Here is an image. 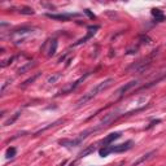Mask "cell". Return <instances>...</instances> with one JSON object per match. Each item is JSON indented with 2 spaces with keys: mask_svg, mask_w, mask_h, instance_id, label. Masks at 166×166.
Listing matches in <instances>:
<instances>
[{
  "mask_svg": "<svg viewBox=\"0 0 166 166\" xmlns=\"http://www.w3.org/2000/svg\"><path fill=\"white\" fill-rule=\"evenodd\" d=\"M113 83H114V79H113V78H108V79H105V80H103V82L97 83L92 90H90L88 92L84 93V95L80 97L79 100H78V101H77V105H78V106H82V105H84V104H87V103L90 101V100H92L96 95H99L100 92H103V91L108 90Z\"/></svg>",
  "mask_w": 166,
  "mask_h": 166,
  "instance_id": "1",
  "label": "cell"
},
{
  "mask_svg": "<svg viewBox=\"0 0 166 166\" xmlns=\"http://www.w3.org/2000/svg\"><path fill=\"white\" fill-rule=\"evenodd\" d=\"M156 55H157V51H153V53H152L151 56L143 58V60L138 61V63L132 64L131 66H129L127 71L129 73H139V74H142L143 71H145L152 65V61H153V57L156 56Z\"/></svg>",
  "mask_w": 166,
  "mask_h": 166,
  "instance_id": "2",
  "label": "cell"
},
{
  "mask_svg": "<svg viewBox=\"0 0 166 166\" xmlns=\"http://www.w3.org/2000/svg\"><path fill=\"white\" fill-rule=\"evenodd\" d=\"M119 116H122V114H119L118 110H114V112H110V113H108V114H105V116H104V118L99 122V125L93 129V131H97V130H101L104 127H106V126H109L110 123L114 122Z\"/></svg>",
  "mask_w": 166,
  "mask_h": 166,
  "instance_id": "3",
  "label": "cell"
},
{
  "mask_svg": "<svg viewBox=\"0 0 166 166\" xmlns=\"http://www.w3.org/2000/svg\"><path fill=\"white\" fill-rule=\"evenodd\" d=\"M32 32V29L30 27H22V29H18V30H14L11 34V38L13 39L16 44H19V43H24L25 38L29 37Z\"/></svg>",
  "mask_w": 166,
  "mask_h": 166,
  "instance_id": "4",
  "label": "cell"
},
{
  "mask_svg": "<svg viewBox=\"0 0 166 166\" xmlns=\"http://www.w3.org/2000/svg\"><path fill=\"white\" fill-rule=\"evenodd\" d=\"M109 152L110 153H122V152H126L129 149L132 148V142L129 140L123 144H118V145H108Z\"/></svg>",
  "mask_w": 166,
  "mask_h": 166,
  "instance_id": "5",
  "label": "cell"
},
{
  "mask_svg": "<svg viewBox=\"0 0 166 166\" xmlns=\"http://www.w3.org/2000/svg\"><path fill=\"white\" fill-rule=\"evenodd\" d=\"M78 13H60V14H52V13H47V17L48 18H52V19H56V21H63V22H66L69 21L70 18L73 17H78Z\"/></svg>",
  "mask_w": 166,
  "mask_h": 166,
  "instance_id": "6",
  "label": "cell"
},
{
  "mask_svg": "<svg viewBox=\"0 0 166 166\" xmlns=\"http://www.w3.org/2000/svg\"><path fill=\"white\" fill-rule=\"evenodd\" d=\"M83 142L82 138H75V139H61V140H58V144H61L63 147H66V148H70V147H78V145H80Z\"/></svg>",
  "mask_w": 166,
  "mask_h": 166,
  "instance_id": "7",
  "label": "cell"
},
{
  "mask_svg": "<svg viewBox=\"0 0 166 166\" xmlns=\"http://www.w3.org/2000/svg\"><path fill=\"white\" fill-rule=\"evenodd\" d=\"M139 84V80H131V82H129V83H126V84H123V86L119 88L118 91H117V96L118 97H122L125 93H127L130 90H132L134 87H136Z\"/></svg>",
  "mask_w": 166,
  "mask_h": 166,
  "instance_id": "8",
  "label": "cell"
},
{
  "mask_svg": "<svg viewBox=\"0 0 166 166\" xmlns=\"http://www.w3.org/2000/svg\"><path fill=\"white\" fill-rule=\"evenodd\" d=\"M88 75H90V73L84 74L83 77H80L79 79H78V80H75V82H74L73 84H70V86L68 87V88H65V90H63V91H61V92L58 93V95H66V93H69V92H71V91H74V90H75L77 87H78V86H79V84H80V82H83V80L86 79V78L88 77Z\"/></svg>",
  "mask_w": 166,
  "mask_h": 166,
  "instance_id": "9",
  "label": "cell"
},
{
  "mask_svg": "<svg viewBox=\"0 0 166 166\" xmlns=\"http://www.w3.org/2000/svg\"><path fill=\"white\" fill-rule=\"evenodd\" d=\"M121 132H112V134H109L108 136H106L105 139H103L101 140V144H103V147H106V145H109V144H112L114 140H117V139H119L121 138Z\"/></svg>",
  "mask_w": 166,
  "mask_h": 166,
  "instance_id": "10",
  "label": "cell"
},
{
  "mask_svg": "<svg viewBox=\"0 0 166 166\" xmlns=\"http://www.w3.org/2000/svg\"><path fill=\"white\" fill-rule=\"evenodd\" d=\"M97 29H99V26H91V27H88V32H87L86 37L82 38L80 40H78L74 45H79V44H82V43H86V42L88 40V39H90L91 37H92V35H95V32H96Z\"/></svg>",
  "mask_w": 166,
  "mask_h": 166,
  "instance_id": "11",
  "label": "cell"
},
{
  "mask_svg": "<svg viewBox=\"0 0 166 166\" xmlns=\"http://www.w3.org/2000/svg\"><path fill=\"white\" fill-rule=\"evenodd\" d=\"M156 155V151H152V152H148V153H145L143 157H140L139 160H136L134 164H132L131 166H138V165H140V164H143L144 161H147V160H149V158H152L153 156Z\"/></svg>",
  "mask_w": 166,
  "mask_h": 166,
  "instance_id": "12",
  "label": "cell"
},
{
  "mask_svg": "<svg viewBox=\"0 0 166 166\" xmlns=\"http://www.w3.org/2000/svg\"><path fill=\"white\" fill-rule=\"evenodd\" d=\"M152 16L156 18V21L157 22H162V21H165L166 19V17H165L164 13H162V11H160V9H157V8L152 9Z\"/></svg>",
  "mask_w": 166,
  "mask_h": 166,
  "instance_id": "13",
  "label": "cell"
},
{
  "mask_svg": "<svg viewBox=\"0 0 166 166\" xmlns=\"http://www.w3.org/2000/svg\"><path fill=\"white\" fill-rule=\"evenodd\" d=\"M56 50H57V40L56 39H52L51 40V45H50V50H48V57L53 56L56 53Z\"/></svg>",
  "mask_w": 166,
  "mask_h": 166,
  "instance_id": "14",
  "label": "cell"
},
{
  "mask_svg": "<svg viewBox=\"0 0 166 166\" xmlns=\"http://www.w3.org/2000/svg\"><path fill=\"white\" fill-rule=\"evenodd\" d=\"M95 151V145H90V147H87L86 149H84V151H82L79 153V156H78V157L79 158H82V157H86L87 155H90V153H92V152Z\"/></svg>",
  "mask_w": 166,
  "mask_h": 166,
  "instance_id": "15",
  "label": "cell"
},
{
  "mask_svg": "<svg viewBox=\"0 0 166 166\" xmlns=\"http://www.w3.org/2000/svg\"><path fill=\"white\" fill-rule=\"evenodd\" d=\"M32 66H35V63H27L26 65H24L22 68H19V69H18V74H24V73H26V71L30 70Z\"/></svg>",
  "mask_w": 166,
  "mask_h": 166,
  "instance_id": "16",
  "label": "cell"
},
{
  "mask_svg": "<svg viewBox=\"0 0 166 166\" xmlns=\"http://www.w3.org/2000/svg\"><path fill=\"white\" fill-rule=\"evenodd\" d=\"M21 14H27V16H31V14H34V11H32L31 8H27V6H22V8H19V11H18Z\"/></svg>",
  "mask_w": 166,
  "mask_h": 166,
  "instance_id": "17",
  "label": "cell"
},
{
  "mask_svg": "<svg viewBox=\"0 0 166 166\" xmlns=\"http://www.w3.org/2000/svg\"><path fill=\"white\" fill-rule=\"evenodd\" d=\"M16 148L14 147H9L8 149H6V152H5V156H6V158H13L16 156Z\"/></svg>",
  "mask_w": 166,
  "mask_h": 166,
  "instance_id": "18",
  "label": "cell"
},
{
  "mask_svg": "<svg viewBox=\"0 0 166 166\" xmlns=\"http://www.w3.org/2000/svg\"><path fill=\"white\" fill-rule=\"evenodd\" d=\"M61 78V74L60 73H56V74H53V75H51L50 78H48V83H56L58 79Z\"/></svg>",
  "mask_w": 166,
  "mask_h": 166,
  "instance_id": "19",
  "label": "cell"
},
{
  "mask_svg": "<svg viewBox=\"0 0 166 166\" xmlns=\"http://www.w3.org/2000/svg\"><path fill=\"white\" fill-rule=\"evenodd\" d=\"M19 114H21V112H19V110H18V112H17V113H14V116H13V117H12V118H9V119H8V121H6V122L4 123V126H9V125H12V123H13V122H14V121H16V119H17V118H18V117H19Z\"/></svg>",
  "mask_w": 166,
  "mask_h": 166,
  "instance_id": "20",
  "label": "cell"
},
{
  "mask_svg": "<svg viewBox=\"0 0 166 166\" xmlns=\"http://www.w3.org/2000/svg\"><path fill=\"white\" fill-rule=\"evenodd\" d=\"M109 153H110V152H109L108 145H106V147H103V148H100V149H99V155L101 156V157H106V156H108Z\"/></svg>",
  "mask_w": 166,
  "mask_h": 166,
  "instance_id": "21",
  "label": "cell"
},
{
  "mask_svg": "<svg viewBox=\"0 0 166 166\" xmlns=\"http://www.w3.org/2000/svg\"><path fill=\"white\" fill-rule=\"evenodd\" d=\"M140 40H143L142 43H144V44H149V43H151V39H149L147 35H142V37H140Z\"/></svg>",
  "mask_w": 166,
  "mask_h": 166,
  "instance_id": "22",
  "label": "cell"
},
{
  "mask_svg": "<svg viewBox=\"0 0 166 166\" xmlns=\"http://www.w3.org/2000/svg\"><path fill=\"white\" fill-rule=\"evenodd\" d=\"M38 75H39V74H37V75H35V77H32V78H30V79H27V80H25V82H24V84H22V86H24V87H25V86H27V84H30L31 82H34V80H35V79H37V77H38Z\"/></svg>",
  "mask_w": 166,
  "mask_h": 166,
  "instance_id": "23",
  "label": "cell"
},
{
  "mask_svg": "<svg viewBox=\"0 0 166 166\" xmlns=\"http://www.w3.org/2000/svg\"><path fill=\"white\" fill-rule=\"evenodd\" d=\"M161 121H160V119H156V121H153V122H151V125H149V126H147V127H145V129H151V127H153V126L156 125V123H160Z\"/></svg>",
  "mask_w": 166,
  "mask_h": 166,
  "instance_id": "24",
  "label": "cell"
},
{
  "mask_svg": "<svg viewBox=\"0 0 166 166\" xmlns=\"http://www.w3.org/2000/svg\"><path fill=\"white\" fill-rule=\"evenodd\" d=\"M84 13H86V14H88V17H90V18H92V19H93V18H96V17H95V14H93V13H91V12L88 11V9H86V11H84Z\"/></svg>",
  "mask_w": 166,
  "mask_h": 166,
  "instance_id": "25",
  "label": "cell"
},
{
  "mask_svg": "<svg viewBox=\"0 0 166 166\" xmlns=\"http://www.w3.org/2000/svg\"><path fill=\"white\" fill-rule=\"evenodd\" d=\"M70 166H74V162H73V164H70Z\"/></svg>",
  "mask_w": 166,
  "mask_h": 166,
  "instance_id": "26",
  "label": "cell"
}]
</instances>
